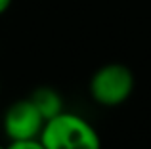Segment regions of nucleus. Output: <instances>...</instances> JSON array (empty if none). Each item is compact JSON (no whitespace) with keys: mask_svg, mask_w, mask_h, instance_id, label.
Listing matches in <instances>:
<instances>
[{"mask_svg":"<svg viewBox=\"0 0 151 149\" xmlns=\"http://www.w3.org/2000/svg\"><path fill=\"white\" fill-rule=\"evenodd\" d=\"M38 140L44 149H101L96 128L86 119L67 111L46 120Z\"/></svg>","mask_w":151,"mask_h":149,"instance_id":"nucleus-1","label":"nucleus"},{"mask_svg":"<svg viewBox=\"0 0 151 149\" xmlns=\"http://www.w3.org/2000/svg\"><path fill=\"white\" fill-rule=\"evenodd\" d=\"M134 73L122 63H105L90 78V96L103 107H117L124 103L134 92Z\"/></svg>","mask_w":151,"mask_h":149,"instance_id":"nucleus-2","label":"nucleus"},{"mask_svg":"<svg viewBox=\"0 0 151 149\" xmlns=\"http://www.w3.org/2000/svg\"><path fill=\"white\" fill-rule=\"evenodd\" d=\"M4 134L10 142H23V140H38L44 126V119L33 105V101L19 100L6 109L2 119Z\"/></svg>","mask_w":151,"mask_h":149,"instance_id":"nucleus-3","label":"nucleus"},{"mask_svg":"<svg viewBox=\"0 0 151 149\" xmlns=\"http://www.w3.org/2000/svg\"><path fill=\"white\" fill-rule=\"evenodd\" d=\"M29 100L33 101V105L38 109V113H40L42 119H44V122L50 120V119H54V117L59 115L61 111H65L59 92H55L50 86H40V88H37L31 94Z\"/></svg>","mask_w":151,"mask_h":149,"instance_id":"nucleus-4","label":"nucleus"},{"mask_svg":"<svg viewBox=\"0 0 151 149\" xmlns=\"http://www.w3.org/2000/svg\"><path fill=\"white\" fill-rule=\"evenodd\" d=\"M6 149H44L40 140H23V142H10Z\"/></svg>","mask_w":151,"mask_h":149,"instance_id":"nucleus-5","label":"nucleus"},{"mask_svg":"<svg viewBox=\"0 0 151 149\" xmlns=\"http://www.w3.org/2000/svg\"><path fill=\"white\" fill-rule=\"evenodd\" d=\"M12 2H14V0H0V15H2L4 11H8V8L12 6Z\"/></svg>","mask_w":151,"mask_h":149,"instance_id":"nucleus-6","label":"nucleus"},{"mask_svg":"<svg viewBox=\"0 0 151 149\" xmlns=\"http://www.w3.org/2000/svg\"><path fill=\"white\" fill-rule=\"evenodd\" d=\"M0 149H6V147H2V145H0Z\"/></svg>","mask_w":151,"mask_h":149,"instance_id":"nucleus-7","label":"nucleus"}]
</instances>
